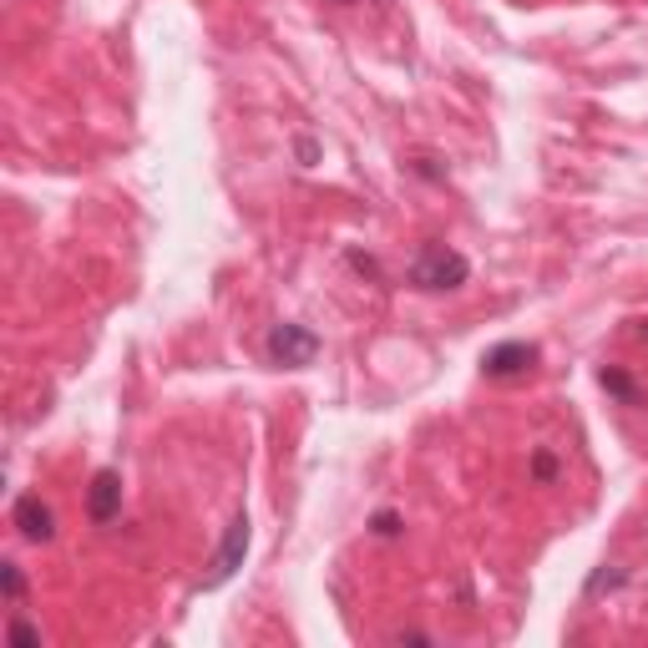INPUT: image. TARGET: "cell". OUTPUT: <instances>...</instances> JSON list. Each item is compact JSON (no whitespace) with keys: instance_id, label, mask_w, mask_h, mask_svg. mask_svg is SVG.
I'll return each instance as SVG.
<instances>
[{"instance_id":"cell-3","label":"cell","mask_w":648,"mask_h":648,"mask_svg":"<svg viewBox=\"0 0 648 648\" xmlns=\"http://www.w3.org/2000/svg\"><path fill=\"white\" fill-rule=\"evenodd\" d=\"M264 350H269L274 365H284V370H304V365H314V355H319V335L304 330V324H274Z\"/></svg>"},{"instance_id":"cell-2","label":"cell","mask_w":648,"mask_h":648,"mask_svg":"<svg viewBox=\"0 0 648 648\" xmlns=\"http://www.w3.org/2000/svg\"><path fill=\"white\" fill-rule=\"evenodd\" d=\"M243 552H249V517H233L228 522V532H223V542H218V552H213V562H208V573H203V593H213V588H223L238 567H243Z\"/></svg>"},{"instance_id":"cell-8","label":"cell","mask_w":648,"mask_h":648,"mask_svg":"<svg viewBox=\"0 0 648 648\" xmlns=\"http://www.w3.org/2000/svg\"><path fill=\"white\" fill-rule=\"evenodd\" d=\"M532 476H537L542 486L557 481V456H552V451H537V456H532Z\"/></svg>"},{"instance_id":"cell-7","label":"cell","mask_w":648,"mask_h":648,"mask_svg":"<svg viewBox=\"0 0 648 648\" xmlns=\"http://www.w3.org/2000/svg\"><path fill=\"white\" fill-rule=\"evenodd\" d=\"M598 380H603V390H613V395H618L623 405H643V390H638V380H628L623 370H613V365H608V370H603Z\"/></svg>"},{"instance_id":"cell-12","label":"cell","mask_w":648,"mask_h":648,"mask_svg":"<svg viewBox=\"0 0 648 648\" xmlns=\"http://www.w3.org/2000/svg\"><path fill=\"white\" fill-rule=\"evenodd\" d=\"M11 638H16V643H41V633H36L31 623H11Z\"/></svg>"},{"instance_id":"cell-11","label":"cell","mask_w":648,"mask_h":648,"mask_svg":"<svg viewBox=\"0 0 648 648\" xmlns=\"http://www.w3.org/2000/svg\"><path fill=\"white\" fill-rule=\"evenodd\" d=\"M623 583V573H598L593 583H588V593H603V588H618Z\"/></svg>"},{"instance_id":"cell-9","label":"cell","mask_w":648,"mask_h":648,"mask_svg":"<svg viewBox=\"0 0 648 648\" xmlns=\"http://www.w3.org/2000/svg\"><path fill=\"white\" fill-rule=\"evenodd\" d=\"M21 588H26V578H21V567H16V562H6V598L16 603V598H21Z\"/></svg>"},{"instance_id":"cell-13","label":"cell","mask_w":648,"mask_h":648,"mask_svg":"<svg viewBox=\"0 0 648 648\" xmlns=\"http://www.w3.org/2000/svg\"><path fill=\"white\" fill-rule=\"evenodd\" d=\"M335 6H350V0H335Z\"/></svg>"},{"instance_id":"cell-5","label":"cell","mask_w":648,"mask_h":648,"mask_svg":"<svg viewBox=\"0 0 648 648\" xmlns=\"http://www.w3.org/2000/svg\"><path fill=\"white\" fill-rule=\"evenodd\" d=\"M117 507H122V476L117 471H97L92 476V492H87V517L97 527H107L117 517Z\"/></svg>"},{"instance_id":"cell-4","label":"cell","mask_w":648,"mask_h":648,"mask_svg":"<svg viewBox=\"0 0 648 648\" xmlns=\"http://www.w3.org/2000/svg\"><path fill=\"white\" fill-rule=\"evenodd\" d=\"M11 522L21 527L26 542H51V537H56V517H51V507H46L36 492H26V497L11 507Z\"/></svg>"},{"instance_id":"cell-10","label":"cell","mask_w":648,"mask_h":648,"mask_svg":"<svg viewBox=\"0 0 648 648\" xmlns=\"http://www.w3.org/2000/svg\"><path fill=\"white\" fill-rule=\"evenodd\" d=\"M375 532H380V537H395V532H400V517H395V512H380V517H375Z\"/></svg>"},{"instance_id":"cell-6","label":"cell","mask_w":648,"mask_h":648,"mask_svg":"<svg viewBox=\"0 0 648 648\" xmlns=\"http://www.w3.org/2000/svg\"><path fill=\"white\" fill-rule=\"evenodd\" d=\"M537 360V345H527V340H507V345H497V350H486V375L492 380H512V375H522L527 365Z\"/></svg>"},{"instance_id":"cell-1","label":"cell","mask_w":648,"mask_h":648,"mask_svg":"<svg viewBox=\"0 0 648 648\" xmlns=\"http://www.w3.org/2000/svg\"><path fill=\"white\" fill-rule=\"evenodd\" d=\"M466 274H471V264H466L456 249H446V243H426V249L416 254V264H411V284H416V289H431V294L461 289Z\"/></svg>"}]
</instances>
